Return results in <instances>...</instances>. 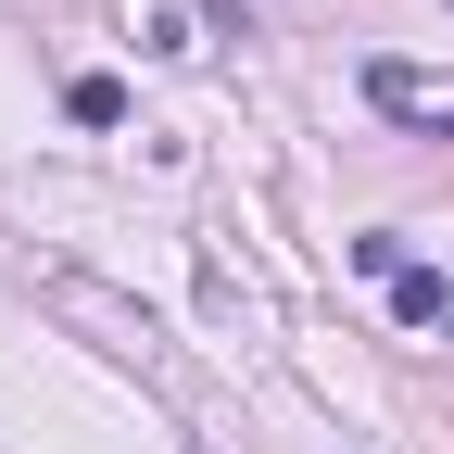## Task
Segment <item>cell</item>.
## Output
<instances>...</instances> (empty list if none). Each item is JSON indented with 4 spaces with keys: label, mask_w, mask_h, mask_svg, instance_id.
I'll return each mask as SVG.
<instances>
[{
    "label": "cell",
    "mask_w": 454,
    "mask_h": 454,
    "mask_svg": "<svg viewBox=\"0 0 454 454\" xmlns=\"http://www.w3.org/2000/svg\"><path fill=\"white\" fill-rule=\"evenodd\" d=\"M64 114H76V127H127V76H76Z\"/></svg>",
    "instance_id": "cell-2"
},
{
    "label": "cell",
    "mask_w": 454,
    "mask_h": 454,
    "mask_svg": "<svg viewBox=\"0 0 454 454\" xmlns=\"http://www.w3.org/2000/svg\"><path fill=\"white\" fill-rule=\"evenodd\" d=\"M391 316H404V328H442V340H454V278H442V265H404V278H391Z\"/></svg>",
    "instance_id": "cell-1"
}]
</instances>
